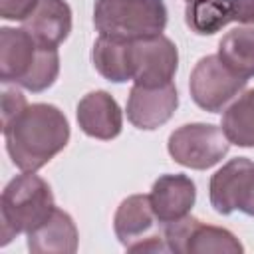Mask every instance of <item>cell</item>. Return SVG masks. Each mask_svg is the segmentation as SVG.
<instances>
[{"mask_svg":"<svg viewBox=\"0 0 254 254\" xmlns=\"http://www.w3.org/2000/svg\"><path fill=\"white\" fill-rule=\"evenodd\" d=\"M6 151L24 173L48 165L69 141V123L52 103H28L18 115L2 123Z\"/></svg>","mask_w":254,"mask_h":254,"instance_id":"cell-1","label":"cell"},{"mask_svg":"<svg viewBox=\"0 0 254 254\" xmlns=\"http://www.w3.org/2000/svg\"><path fill=\"white\" fill-rule=\"evenodd\" d=\"M54 208L50 185L42 177L22 171V175L14 177L2 190L0 244L6 246L18 234L32 232L54 212Z\"/></svg>","mask_w":254,"mask_h":254,"instance_id":"cell-2","label":"cell"},{"mask_svg":"<svg viewBox=\"0 0 254 254\" xmlns=\"http://www.w3.org/2000/svg\"><path fill=\"white\" fill-rule=\"evenodd\" d=\"M167 16L163 0H97L93 26L99 36L135 42L163 34Z\"/></svg>","mask_w":254,"mask_h":254,"instance_id":"cell-3","label":"cell"},{"mask_svg":"<svg viewBox=\"0 0 254 254\" xmlns=\"http://www.w3.org/2000/svg\"><path fill=\"white\" fill-rule=\"evenodd\" d=\"M113 230L129 252H169L149 194H131L121 200L113 216Z\"/></svg>","mask_w":254,"mask_h":254,"instance_id":"cell-4","label":"cell"},{"mask_svg":"<svg viewBox=\"0 0 254 254\" xmlns=\"http://www.w3.org/2000/svg\"><path fill=\"white\" fill-rule=\"evenodd\" d=\"M167 149L175 163L187 169L204 171L226 157L230 141L222 127L212 123H187L169 135Z\"/></svg>","mask_w":254,"mask_h":254,"instance_id":"cell-5","label":"cell"},{"mask_svg":"<svg viewBox=\"0 0 254 254\" xmlns=\"http://www.w3.org/2000/svg\"><path fill=\"white\" fill-rule=\"evenodd\" d=\"M246 81L248 79L226 67L222 60L214 54L204 56L196 62L190 71L189 91L192 101L200 109L208 113H218L246 87Z\"/></svg>","mask_w":254,"mask_h":254,"instance_id":"cell-6","label":"cell"},{"mask_svg":"<svg viewBox=\"0 0 254 254\" xmlns=\"http://www.w3.org/2000/svg\"><path fill=\"white\" fill-rule=\"evenodd\" d=\"M169 252L179 254H240L244 246L226 228L204 224L187 214L175 222L163 224Z\"/></svg>","mask_w":254,"mask_h":254,"instance_id":"cell-7","label":"cell"},{"mask_svg":"<svg viewBox=\"0 0 254 254\" xmlns=\"http://www.w3.org/2000/svg\"><path fill=\"white\" fill-rule=\"evenodd\" d=\"M179 67V52L173 40L159 34L131 42V79L135 85L161 87L173 81Z\"/></svg>","mask_w":254,"mask_h":254,"instance_id":"cell-8","label":"cell"},{"mask_svg":"<svg viewBox=\"0 0 254 254\" xmlns=\"http://www.w3.org/2000/svg\"><path fill=\"white\" fill-rule=\"evenodd\" d=\"M254 189V163L246 157L230 159L222 165L208 185L210 206L218 214H230L242 210Z\"/></svg>","mask_w":254,"mask_h":254,"instance_id":"cell-9","label":"cell"},{"mask_svg":"<svg viewBox=\"0 0 254 254\" xmlns=\"http://www.w3.org/2000/svg\"><path fill=\"white\" fill-rule=\"evenodd\" d=\"M177 107L179 93L173 81L161 87H143L133 83L127 99V119L137 129L153 131L165 125L175 115Z\"/></svg>","mask_w":254,"mask_h":254,"instance_id":"cell-10","label":"cell"},{"mask_svg":"<svg viewBox=\"0 0 254 254\" xmlns=\"http://www.w3.org/2000/svg\"><path fill=\"white\" fill-rule=\"evenodd\" d=\"M77 123L79 129L93 139L111 141L123 129V113L115 97L107 91L97 89L83 95L77 103Z\"/></svg>","mask_w":254,"mask_h":254,"instance_id":"cell-11","label":"cell"},{"mask_svg":"<svg viewBox=\"0 0 254 254\" xmlns=\"http://www.w3.org/2000/svg\"><path fill=\"white\" fill-rule=\"evenodd\" d=\"M149 198L159 222L169 224L190 212L196 200V187L187 175H161L153 183Z\"/></svg>","mask_w":254,"mask_h":254,"instance_id":"cell-12","label":"cell"},{"mask_svg":"<svg viewBox=\"0 0 254 254\" xmlns=\"http://www.w3.org/2000/svg\"><path fill=\"white\" fill-rule=\"evenodd\" d=\"M22 24L38 46L58 48L71 32V8L65 0H40Z\"/></svg>","mask_w":254,"mask_h":254,"instance_id":"cell-13","label":"cell"},{"mask_svg":"<svg viewBox=\"0 0 254 254\" xmlns=\"http://www.w3.org/2000/svg\"><path fill=\"white\" fill-rule=\"evenodd\" d=\"M40 46L22 28H0V79L2 83H16L30 73Z\"/></svg>","mask_w":254,"mask_h":254,"instance_id":"cell-14","label":"cell"},{"mask_svg":"<svg viewBox=\"0 0 254 254\" xmlns=\"http://www.w3.org/2000/svg\"><path fill=\"white\" fill-rule=\"evenodd\" d=\"M26 236L28 250L34 254H73L79 240L73 218L62 208H54V212Z\"/></svg>","mask_w":254,"mask_h":254,"instance_id":"cell-15","label":"cell"},{"mask_svg":"<svg viewBox=\"0 0 254 254\" xmlns=\"http://www.w3.org/2000/svg\"><path fill=\"white\" fill-rule=\"evenodd\" d=\"M93 67L101 77L113 83L131 79V42L99 36L91 50Z\"/></svg>","mask_w":254,"mask_h":254,"instance_id":"cell-16","label":"cell"},{"mask_svg":"<svg viewBox=\"0 0 254 254\" xmlns=\"http://www.w3.org/2000/svg\"><path fill=\"white\" fill-rule=\"evenodd\" d=\"M216 56L244 79L254 77V28L238 26L222 36Z\"/></svg>","mask_w":254,"mask_h":254,"instance_id":"cell-17","label":"cell"},{"mask_svg":"<svg viewBox=\"0 0 254 254\" xmlns=\"http://www.w3.org/2000/svg\"><path fill=\"white\" fill-rule=\"evenodd\" d=\"M220 127L230 145L254 147V89L244 91L224 109Z\"/></svg>","mask_w":254,"mask_h":254,"instance_id":"cell-18","label":"cell"},{"mask_svg":"<svg viewBox=\"0 0 254 254\" xmlns=\"http://www.w3.org/2000/svg\"><path fill=\"white\" fill-rule=\"evenodd\" d=\"M185 22L198 36H212L232 22V0H190Z\"/></svg>","mask_w":254,"mask_h":254,"instance_id":"cell-19","label":"cell"},{"mask_svg":"<svg viewBox=\"0 0 254 254\" xmlns=\"http://www.w3.org/2000/svg\"><path fill=\"white\" fill-rule=\"evenodd\" d=\"M58 73H60L58 48H42L40 46L36 62H34L30 73L20 81V87H24L32 93H40L54 85V81L58 79Z\"/></svg>","mask_w":254,"mask_h":254,"instance_id":"cell-20","label":"cell"},{"mask_svg":"<svg viewBox=\"0 0 254 254\" xmlns=\"http://www.w3.org/2000/svg\"><path fill=\"white\" fill-rule=\"evenodd\" d=\"M40 0H0V16L4 20L24 22L38 6Z\"/></svg>","mask_w":254,"mask_h":254,"instance_id":"cell-21","label":"cell"},{"mask_svg":"<svg viewBox=\"0 0 254 254\" xmlns=\"http://www.w3.org/2000/svg\"><path fill=\"white\" fill-rule=\"evenodd\" d=\"M28 105L24 93L16 87H8V83H4L2 89V123L10 121L14 115H18L24 107Z\"/></svg>","mask_w":254,"mask_h":254,"instance_id":"cell-22","label":"cell"},{"mask_svg":"<svg viewBox=\"0 0 254 254\" xmlns=\"http://www.w3.org/2000/svg\"><path fill=\"white\" fill-rule=\"evenodd\" d=\"M232 20L254 26V0H232Z\"/></svg>","mask_w":254,"mask_h":254,"instance_id":"cell-23","label":"cell"},{"mask_svg":"<svg viewBox=\"0 0 254 254\" xmlns=\"http://www.w3.org/2000/svg\"><path fill=\"white\" fill-rule=\"evenodd\" d=\"M242 212H244V214H248V216H254V189H252V194H250V198H248V202L244 204V208H242Z\"/></svg>","mask_w":254,"mask_h":254,"instance_id":"cell-24","label":"cell"},{"mask_svg":"<svg viewBox=\"0 0 254 254\" xmlns=\"http://www.w3.org/2000/svg\"><path fill=\"white\" fill-rule=\"evenodd\" d=\"M187 2H190V0H187Z\"/></svg>","mask_w":254,"mask_h":254,"instance_id":"cell-25","label":"cell"}]
</instances>
